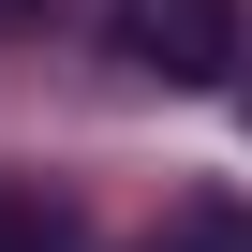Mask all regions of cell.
<instances>
[{"instance_id":"6da1fadb","label":"cell","mask_w":252,"mask_h":252,"mask_svg":"<svg viewBox=\"0 0 252 252\" xmlns=\"http://www.w3.org/2000/svg\"><path fill=\"white\" fill-rule=\"evenodd\" d=\"M104 45L134 60L149 89H222L252 60V15H237V0H104Z\"/></svg>"},{"instance_id":"7a4b0ae2","label":"cell","mask_w":252,"mask_h":252,"mask_svg":"<svg viewBox=\"0 0 252 252\" xmlns=\"http://www.w3.org/2000/svg\"><path fill=\"white\" fill-rule=\"evenodd\" d=\"M0 252H74L60 193H30V178H0Z\"/></svg>"},{"instance_id":"3957f363","label":"cell","mask_w":252,"mask_h":252,"mask_svg":"<svg viewBox=\"0 0 252 252\" xmlns=\"http://www.w3.org/2000/svg\"><path fill=\"white\" fill-rule=\"evenodd\" d=\"M45 15H60V0H0V30H45Z\"/></svg>"},{"instance_id":"277c9868","label":"cell","mask_w":252,"mask_h":252,"mask_svg":"<svg viewBox=\"0 0 252 252\" xmlns=\"http://www.w3.org/2000/svg\"><path fill=\"white\" fill-rule=\"evenodd\" d=\"M208 252H252V222H208Z\"/></svg>"}]
</instances>
